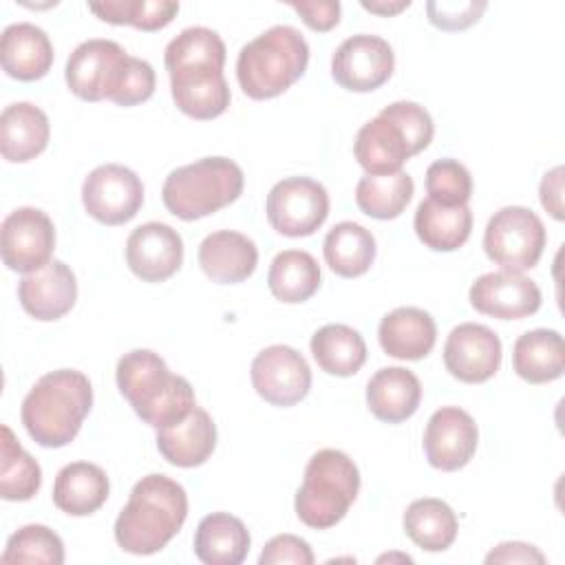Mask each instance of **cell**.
Wrapping results in <instances>:
<instances>
[{
	"label": "cell",
	"instance_id": "cell-1",
	"mask_svg": "<svg viewBox=\"0 0 565 565\" xmlns=\"http://www.w3.org/2000/svg\"><path fill=\"white\" fill-rule=\"evenodd\" d=\"M166 71L177 108L199 121L223 115L230 106V86L223 77L225 44L207 26H188L166 46Z\"/></svg>",
	"mask_w": 565,
	"mask_h": 565
},
{
	"label": "cell",
	"instance_id": "cell-2",
	"mask_svg": "<svg viewBox=\"0 0 565 565\" xmlns=\"http://www.w3.org/2000/svg\"><path fill=\"white\" fill-rule=\"evenodd\" d=\"M185 516L183 486L166 475H146L135 483L115 521V541L128 554H154L177 536Z\"/></svg>",
	"mask_w": 565,
	"mask_h": 565
},
{
	"label": "cell",
	"instance_id": "cell-3",
	"mask_svg": "<svg viewBox=\"0 0 565 565\" xmlns=\"http://www.w3.org/2000/svg\"><path fill=\"white\" fill-rule=\"evenodd\" d=\"M93 406V386L82 371L57 369L42 375L26 393L20 417L29 437L44 448L75 439Z\"/></svg>",
	"mask_w": 565,
	"mask_h": 565
},
{
	"label": "cell",
	"instance_id": "cell-4",
	"mask_svg": "<svg viewBox=\"0 0 565 565\" xmlns=\"http://www.w3.org/2000/svg\"><path fill=\"white\" fill-rule=\"evenodd\" d=\"M117 386L137 417L152 428L172 426L196 406L194 388L183 375H174L166 360L150 349L124 353L117 362Z\"/></svg>",
	"mask_w": 565,
	"mask_h": 565
},
{
	"label": "cell",
	"instance_id": "cell-5",
	"mask_svg": "<svg viewBox=\"0 0 565 565\" xmlns=\"http://www.w3.org/2000/svg\"><path fill=\"white\" fill-rule=\"evenodd\" d=\"M435 126L417 102H393L366 121L353 143V154L366 174L399 172L404 161L433 141Z\"/></svg>",
	"mask_w": 565,
	"mask_h": 565
},
{
	"label": "cell",
	"instance_id": "cell-6",
	"mask_svg": "<svg viewBox=\"0 0 565 565\" xmlns=\"http://www.w3.org/2000/svg\"><path fill=\"white\" fill-rule=\"evenodd\" d=\"M309 64V44L289 24H276L247 42L236 60V79L252 99H271L300 79Z\"/></svg>",
	"mask_w": 565,
	"mask_h": 565
},
{
	"label": "cell",
	"instance_id": "cell-7",
	"mask_svg": "<svg viewBox=\"0 0 565 565\" xmlns=\"http://www.w3.org/2000/svg\"><path fill=\"white\" fill-rule=\"evenodd\" d=\"M245 185L238 163L227 157H205L174 168L161 188L163 205L181 221H196L234 203Z\"/></svg>",
	"mask_w": 565,
	"mask_h": 565
},
{
	"label": "cell",
	"instance_id": "cell-8",
	"mask_svg": "<svg viewBox=\"0 0 565 565\" xmlns=\"http://www.w3.org/2000/svg\"><path fill=\"white\" fill-rule=\"evenodd\" d=\"M360 492V470L353 459L335 448L318 450L296 492L298 519L316 530L333 527L344 519Z\"/></svg>",
	"mask_w": 565,
	"mask_h": 565
},
{
	"label": "cell",
	"instance_id": "cell-9",
	"mask_svg": "<svg viewBox=\"0 0 565 565\" xmlns=\"http://www.w3.org/2000/svg\"><path fill=\"white\" fill-rule=\"evenodd\" d=\"M547 234L543 221L527 207L508 205L494 212L483 232L488 258L505 271L523 274L532 269L545 247Z\"/></svg>",
	"mask_w": 565,
	"mask_h": 565
},
{
	"label": "cell",
	"instance_id": "cell-10",
	"mask_svg": "<svg viewBox=\"0 0 565 565\" xmlns=\"http://www.w3.org/2000/svg\"><path fill=\"white\" fill-rule=\"evenodd\" d=\"M265 212L278 234L309 236L329 216V194L322 183L309 177H289L269 190Z\"/></svg>",
	"mask_w": 565,
	"mask_h": 565
},
{
	"label": "cell",
	"instance_id": "cell-11",
	"mask_svg": "<svg viewBox=\"0 0 565 565\" xmlns=\"http://www.w3.org/2000/svg\"><path fill=\"white\" fill-rule=\"evenodd\" d=\"M128 53L113 40L93 38L82 42L66 62V84L84 102L110 99L119 86Z\"/></svg>",
	"mask_w": 565,
	"mask_h": 565
},
{
	"label": "cell",
	"instance_id": "cell-12",
	"mask_svg": "<svg viewBox=\"0 0 565 565\" xmlns=\"http://www.w3.org/2000/svg\"><path fill=\"white\" fill-rule=\"evenodd\" d=\"M86 212L104 225H124L137 216L143 203V183L126 166H97L82 185Z\"/></svg>",
	"mask_w": 565,
	"mask_h": 565
},
{
	"label": "cell",
	"instance_id": "cell-13",
	"mask_svg": "<svg viewBox=\"0 0 565 565\" xmlns=\"http://www.w3.org/2000/svg\"><path fill=\"white\" fill-rule=\"evenodd\" d=\"M55 249V227L46 212L18 207L2 221L0 252L11 271L31 274L51 263Z\"/></svg>",
	"mask_w": 565,
	"mask_h": 565
},
{
	"label": "cell",
	"instance_id": "cell-14",
	"mask_svg": "<svg viewBox=\"0 0 565 565\" xmlns=\"http://www.w3.org/2000/svg\"><path fill=\"white\" fill-rule=\"evenodd\" d=\"M395 68V53L380 35H351L331 57L333 79L353 93H369L380 88Z\"/></svg>",
	"mask_w": 565,
	"mask_h": 565
},
{
	"label": "cell",
	"instance_id": "cell-15",
	"mask_svg": "<svg viewBox=\"0 0 565 565\" xmlns=\"http://www.w3.org/2000/svg\"><path fill=\"white\" fill-rule=\"evenodd\" d=\"M252 384L271 406H294L311 388V369L307 360L287 344L263 349L252 362Z\"/></svg>",
	"mask_w": 565,
	"mask_h": 565
},
{
	"label": "cell",
	"instance_id": "cell-16",
	"mask_svg": "<svg viewBox=\"0 0 565 565\" xmlns=\"http://www.w3.org/2000/svg\"><path fill=\"white\" fill-rule=\"evenodd\" d=\"M444 364L452 377L481 384L501 366V340L486 324L461 322L446 338Z\"/></svg>",
	"mask_w": 565,
	"mask_h": 565
},
{
	"label": "cell",
	"instance_id": "cell-17",
	"mask_svg": "<svg viewBox=\"0 0 565 565\" xmlns=\"http://www.w3.org/2000/svg\"><path fill=\"white\" fill-rule=\"evenodd\" d=\"M479 444V430L470 413L459 406L435 411L424 430V452L433 468L452 472L463 468Z\"/></svg>",
	"mask_w": 565,
	"mask_h": 565
},
{
	"label": "cell",
	"instance_id": "cell-18",
	"mask_svg": "<svg viewBox=\"0 0 565 565\" xmlns=\"http://www.w3.org/2000/svg\"><path fill=\"white\" fill-rule=\"evenodd\" d=\"M126 263L146 282L168 280L183 263V238L166 223H143L126 241Z\"/></svg>",
	"mask_w": 565,
	"mask_h": 565
},
{
	"label": "cell",
	"instance_id": "cell-19",
	"mask_svg": "<svg viewBox=\"0 0 565 565\" xmlns=\"http://www.w3.org/2000/svg\"><path fill=\"white\" fill-rule=\"evenodd\" d=\"M470 305L499 320H519L541 307V289L534 280L516 271H490L479 276L470 287Z\"/></svg>",
	"mask_w": 565,
	"mask_h": 565
},
{
	"label": "cell",
	"instance_id": "cell-20",
	"mask_svg": "<svg viewBox=\"0 0 565 565\" xmlns=\"http://www.w3.org/2000/svg\"><path fill=\"white\" fill-rule=\"evenodd\" d=\"M22 309L35 320H57L68 313L77 300V280L62 260H51L42 269L24 274L18 285Z\"/></svg>",
	"mask_w": 565,
	"mask_h": 565
},
{
	"label": "cell",
	"instance_id": "cell-21",
	"mask_svg": "<svg viewBox=\"0 0 565 565\" xmlns=\"http://www.w3.org/2000/svg\"><path fill=\"white\" fill-rule=\"evenodd\" d=\"M256 263V243L241 232L218 230L207 234L199 245V265L203 274L218 285L247 280L254 274Z\"/></svg>",
	"mask_w": 565,
	"mask_h": 565
},
{
	"label": "cell",
	"instance_id": "cell-22",
	"mask_svg": "<svg viewBox=\"0 0 565 565\" xmlns=\"http://www.w3.org/2000/svg\"><path fill=\"white\" fill-rule=\"evenodd\" d=\"M216 446V426L210 413L194 406L190 415L172 426L157 428V448L161 457L179 468H194L210 459Z\"/></svg>",
	"mask_w": 565,
	"mask_h": 565
},
{
	"label": "cell",
	"instance_id": "cell-23",
	"mask_svg": "<svg viewBox=\"0 0 565 565\" xmlns=\"http://www.w3.org/2000/svg\"><path fill=\"white\" fill-rule=\"evenodd\" d=\"M0 60L9 77L33 82L49 73L53 64V44L46 31L31 22L9 24L0 38Z\"/></svg>",
	"mask_w": 565,
	"mask_h": 565
},
{
	"label": "cell",
	"instance_id": "cell-24",
	"mask_svg": "<svg viewBox=\"0 0 565 565\" xmlns=\"http://www.w3.org/2000/svg\"><path fill=\"white\" fill-rule=\"evenodd\" d=\"M377 338L386 355L397 360H422L435 347L437 327L428 311L397 307L380 320Z\"/></svg>",
	"mask_w": 565,
	"mask_h": 565
},
{
	"label": "cell",
	"instance_id": "cell-25",
	"mask_svg": "<svg viewBox=\"0 0 565 565\" xmlns=\"http://www.w3.org/2000/svg\"><path fill=\"white\" fill-rule=\"evenodd\" d=\"M49 135L46 113L29 102L9 104L0 115V152L11 163L35 159L46 148Z\"/></svg>",
	"mask_w": 565,
	"mask_h": 565
},
{
	"label": "cell",
	"instance_id": "cell-26",
	"mask_svg": "<svg viewBox=\"0 0 565 565\" xmlns=\"http://www.w3.org/2000/svg\"><path fill=\"white\" fill-rule=\"evenodd\" d=\"M422 399V384L417 375L404 366H384L373 373L366 384L369 411L386 422L399 424L408 419Z\"/></svg>",
	"mask_w": 565,
	"mask_h": 565
},
{
	"label": "cell",
	"instance_id": "cell-27",
	"mask_svg": "<svg viewBox=\"0 0 565 565\" xmlns=\"http://www.w3.org/2000/svg\"><path fill=\"white\" fill-rule=\"evenodd\" d=\"M106 472L88 461L66 463L53 483V503L71 516H88L108 499Z\"/></svg>",
	"mask_w": 565,
	"mask_h": 565
},
{
	"label": "cell",
	"instance_id": "cell-28",
	"mask_svg": "<svg viewBox=\"0 0 565 565\" xmlns=\"http://www.w3.org/2000/svg\"><path fill=\"white\" fill-rule=\"evenodd\" d=\"M249 532L238 516L212 512L194 532V554L205 565H238L249 552Z\"/></svg>",
	"mask_w": 565,
	"mask_h": 565
},
{
	"label": "cell",
	"instance_id": "cell-29",
	"mask_svg": "<svg viewBox=\"0 0 565 565\" xmlns=\"http://www.w3.org/2000/svg\"><path fill=\"white\" fill-rule=\"evenodd\" d=\"M512 366L530 384L554 382L565 371V342L554 329H534L516 338Z\"/></svg>",
	"mask_w": 565,
	"mask_h": 565
},
{
	"label": "cell",
	"instance_id": "cell-30",
	"mask_svg": "<svg viewBox=\"0 0 565 565\" xmlns=\"http://www.w3.org/2000/svg\"><path fill=\"white\" fill-rule=\"evenodd\" d=\"M417 238L435 252L459 249L472 232V212L466 205H441L433 199H424L415 212Z\"/></svg>",
	"mask_w": 565,
	"mask_h": 565
},
{
	"label": "cell",
	"instance_id": "cell-31",
	"mask_svg": "<svg viewBox=\"0 0 565 565\" xmlns=\"http://www.w3.org/2000/svg\"><path fill=\"white\" fill-rule=\"evenodd\" d=\"M457 514L441 499H415L404 512V532L426 552L448 550L457 536Z\"/></svg>",
	"mask_w": 565,
	"mask_h": 565
},
{
	"label": "cell",
	"instance_id": "cell-32",
	"mask_svg": "<svg viewBox=\"0 0 565 565\" xmlns=\"http://www.w3.org/2000/svg\"><path fill=\"white\" fill-rule=\"evenodd\" d=\"M324 260L342 278H355L369 271L375 258L373 234L353 221H342L324 236Z\"/></svg>",
	"mask_w": 565,
	"mask_h": 565
},
{
	"label": "cell",
	"instance_id": "cell-33",
	"mask_svg": "<svg viewBox=\"0 0 565 565\" xmlns=\"http://www.w3.org/2000/svg\"><path fill=\"white\" fill-rule=\"evenodd\" d=\"M267 285L271 296L280 302H305L320 287V265L309 252L285 249L274 256L267 274Z\"/></svg>",
	"mask_w": 565,
	"mask_h": 565
},
{
	"label": "cell",
	"instance_id": "cell-34",
	"mask_svg": "<svg viewBox=\"0 0 565 565\" xmlns=\"http://www.w3.org/2000/svg\"><path fill=\"white\" fill-rule=\"evenodd\" d=\"M311 355L324 373L349 377L366 362V342L347 324H324L311 338Z\"/></svg>",
	"mask_w": 565,
	"mask_h": 565
},
{
	"label": "cell",
	"instance_id": "cell-35",
	"mask_svg": "<svg viewBox=\"0 0 565 565\" xmlns=\"http://www.w3.org/2000/svg\"><path fill=\"white\" fill-rule=\"evenodd\" d=\"M413 192L415 183L404 170L391 174H364L355 185V203L366 216L388 221L406 210Z\"/></svg>",
	"mask_w": 565,
	"mask_h": 565
},
{
	"label": "cell",
	"instance_id": "cell-36",
	"mask_svg": "<svg viewBox=\"0 0 565 565\" xmlns=\"http://www.w3.org/2000/svg\"><path fill=\"white\" fill-rule=\"evenodd\" d=\"M0 494L7 501H29L42 486L40 463L20 446L13 430L2 426Z\"/></svg>",
	"mask_w": 565,
	"mask_h": 565
},
{
	"label": "cell",
	"instance_id": "cell-37",
	"mask_svg": "<svg viewBox=\"0 0 565 565\" xmlns=\"http://www.w3.org/2000/svg\"><path fill=\"white\" fill-rule=\"evenodd\" d=\"M88 9L104 22L130 24L141 31H159L179 13L174 0H108L90 2Z\"/></svg>",
	"mask_w": 565,
	"mask_h": 565
},
{
	"label": "cell",
	"instance_id": "cell-38",
	"mask_svg": "<svg viewBox=\"0 0 565 565\" xmlns=\"http://www.w3.org/2000/svg\"><path fill=\"white\" fill-rule=\"evenodd\" d=\"M2 563H44L62 565L64 563V543L46 525H24L13 532L2 552Z\"/></svg>",
	"mask_w": 565,
	"mask_h": 565
},
{
	"label": "cell",
	"instance_id": "cell-39",
	"mask_svg": "<svg viewBox=\"0 0 565 565\" xmlns=\"http://www.w3.org/2000/svg\"><path fill=\"white\" fill-rule=\"evenodd\" d=\"M426 192L441 205H466L472 196V177L457 159H437L426 170Z\"/></svg>",
	"mask_w": 565,
	"mask_h": 565
},
{
	"label": "cell",
	"instance_id": "cell-40",
	"mask_svg": "<svg viewBox=\"0 0 565 565\" xmlns=\"http://www.w3.org/2000/svg\"><path fill=\"white\" fill-rule=\"evenodd\" d=\"M154 84H157L154 68L146 60L130 55L110 102L117 106H137L152 97Z\"/></svg>",
	"mask_w": 565,
	"mask_h": 565
},
{
	"label": "cell",
	"instance_id": "cell-41",
	"mask_svg": "<svg viewBox=\"0 0 565 565\" xmlns=\"http://www.w3.org/2000/svg\"><path fill=\"white\" fill-rule=\"evenodd\" d=\"M488 9V2L479 0H430L426 2V13L433 26L441 31H461L475 24L481 13Z\"/></svg>",
	"mask_w": 565,
	"mask_h": 565
},
{
	"label": "cell",
	"instance_id": "cell-42",
	"mask_svg": "<svg viewBox=\"0 0 565 565\" xmlns=\"http://www.w3.org/2000/svg\"><path fill=\"white\" fill-rule=\"evenodd\" d=\"M260 565H280V563H294V565H311L313 552L307 541L294 534H278L269 539L258 556Z\"/></svg>",
	"mask_w": 565,
	"mask_h": 565
},
{
	"label": "cell",
	"instance_id": "cell-43",
	"mask_svg": "<svg viewBox=\"0 0 565 565\" xmlns=\"http://www.w3.org/2000/svg\"><path fill=\"white\" fill-rule=\"evenodd\" d=\"M302 22L313 31H331L340 22V2L338 0H318V2H289Z\"/></svg>",
	"mask_w": 565,
	"mask_h": 565
},
{
	"label": "cell",
	"instance_id": "cell-44",
	"mask_svg": "<svg viewBox=\"0 0 565 565\" xmlns=\"http://www.w3.org/2000/svg\"><path fill=\"white\" fill-rule=\"evenodd\" d=\"M486 563H545V554L539 552L534 545L530 543H521V541H508V543H499L488 556Z\"/></svg>",
	"mask_w": 565,
	"mask_h": 565
},
{
	"label": "cell",
	"instance_id": "cell-45",
	"mask_svg": "<svg viewBox=\"0 0 565 565\" xmlns=\"http://www.w3.org/2000/svg\"><path fill=\"white\" fill-rule=\"evenodd\" d=\"M563 166L552 168L550 172H545L541 188H539V196H541V205L556 218L563 221L565 212H563Z\"/></svg>",
	"mask_w": 565,
	"mask_h": 565
},
{
	"label": "cell",
	"instance_id": "cell-46",
	"mask_svg": "<svg viewBox=\"0 0 565 565\" xmlns=\"http://www.w3.org/2000/svg\"><path fill=\"white\" fill-rule=\"evenodd\" d=\"M362 7H364L366 11H371V13L395 15V13L404 11V9H408V7H411V0H399V2H382V0H377V2H366V0H364Z\"/></svg>",
	"mask_w": 565,
	"mask_h": 565
}]
</instances>
